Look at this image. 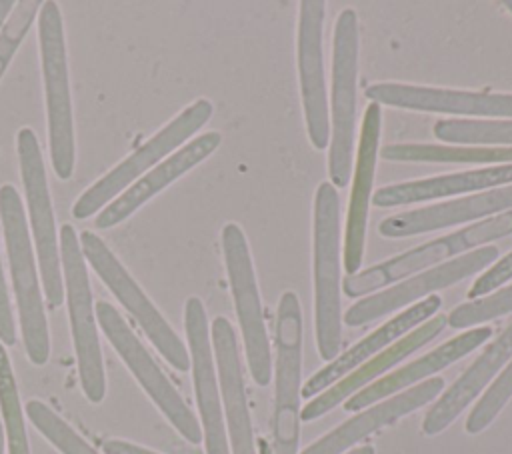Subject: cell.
<instances>
[{"label":"cell","mask_w":512,"mask_h":454,"mask_svg":"<svg viewBox=\"0 0 512 454\" xmlns=\"http://www.w3.org/2000/svg\"><path fill=\"white\" fill-rule=\"evenodd\" d=\"M222 142L218 132H204L182 148L164 158L158 166L140 176L132 186H128L122 194H118L110 204H106L94 218V226L98 230H108L124 220H128L138 208H142L150 198L160 194L166 186L182 178L188 170L206 160Z\"/></svg>","instance_id":"cell-17"},{"label":"cell","mask_w":512,"mask_h":454,"mask_svg":"<svg viewBox=\"0 0 512 454\" xmlns=\"http://www.w3.org/2000/svg\"><path fill=\"white\" fill-rule=\"evenodd\" d=\"M440 308H442V298L436 294L426 296L424 300L408 306L404 312L396 314L394 318L384 322L380 328L370 332L366 338H362L358 344L348 348L342 356H336L332 362H328L324 368L312 374L302 386V396L304 398L318 396L320 392H324L326 388H330L332 384H336L338 380L354 372L358 366L368 362V358H372L376 352L390 346L396 338H400L414 326L430 320Z\"/></svg>","instance_id":"cell-21"},{"label":"cell","mask_w":512,"mask_h":454,"mask_svg":"<svg viewBox=\"0 0 512 454\" xmlns=\"http://www.w3.org/2000/svg\"><path fill=\"white\" fill-rule=\"evenodd\" d=\"M14 6H16L14 0H0V28L6 22V18L10 16V12L14 10Z\"/></svg>","instance_id":"cell-37"},{"label":"cell","mask_w":512,"mask_h":454,"mask_svg":"<svg viewBox=\"0 0 512 454\" xmlns=\"http://www.w3.org/2000/svg\"><path fill=\"white\" fill-rule=\"evenodd\" d=\"M26 414L34 428L60 452V454H98L68 422H64L42 400H30Z\"/></svg>","instance_id":"cell-30"},{"label":"cell","mask_w":512,"mask_h":454,"mask_svg":"<svg viewBox=\"0 0 512 454\" xmlns=\"http://www.w3.org/2000/svg\"><path fill=\"white\" fill-rule=\"evenodd\" d=\"M512 278V252H508L504 258H500L496 264L486 268L476 282L468 290V298H482L490 292H496L504 282Z\"/></svg>","instance_id":"cell-34"},{"label":"cell","mask_w":512,"mask_h":454,"mask_svg":"<svg viewBox=\"0 0 512 454\" xmlns=\"http://www.w3.org/2000/svg\"><path fill=\"white\" fill-rule=\"evenodd\" d=\"M62 282L68 304L72 344L78 364V376L84 396L92 404H100L106 394L104 362L96 330V314L88 280V266L80 250L78 232L72 224H64L58 232Z\"/></svg>","instance_id":"cell-4"},{"label":"cell","mask_w":512,"mask_h":454,"mask_svg":"<svg viewBox=\"0 0 512 454\" xmlns=\"http://www.w3.org/2000/svg\"><path fill=\"white\" fill-rule=\"evenodd\" d=\"M434 136L456 144L512 146V120H438Z\"/></svg>","instance_id":"cell-28"},{"label":"cell","mask_w":512,"mask_h":454,"mask_svg":"<svg viewBox=\"0 0 512 454\" xmlns=\"http://www.w3.org/2000/svg\"><path fill=\"white\" fill-rule=\"evenodd\" d=\"M0 342L4 346H12L16 342V326H14L12 304H10L6 278L2 270V258H0Z\"/></svg>","instance_id":"cell-35"},{"label":"cell","mask_w":512,"mask_h":454,"mask_svg":"<svg viewBox=\"0 0 512 454\" xmlns=\"http://www.w3.org/2000/svg\"><path fill=\"white\" fill-rule=\"evenodd\" d=\"M496 258H498V248L490 244L480 246L478 250H470L458 258H452L450 262H444L422 274L406 278L404 282H398L382 292H376L368 298H360L356 304H352L346 310L344 324L362 326L390 312H396L398 308H404L424 298L430 292L448 288L484 268H490L496 262Z\"/></svg>","instance_id":"cell-13"},{"label":"cell","mask_w":512,"mask_h":454,"mask_svg":"<svg viewBox=\"0 0 512 454\" xmlns=\"http://www.w3.org/2000/svg\"><path fill=\"white\" fill-rule=\"evenodd\" d=\"M504 8H508L510 14H512V0H506V2H504Z\"/></svg>","instance_id":"cell-40"},{"label":"cell","mask_w":512,"mask_h":454,"mask_svg":"<svg viewBox=\"0 0 512 454\" xmlns=\"http://www.w3.org/2000/svg\"><path fill=\"white\" fill-rule=\"evenodd\" d=\"M366 98H370L376 104H388L418 112L512 118V94L466 92L400 82H378L366 88Z\"/></svg>","instance_id":"cell-16"},{"label":"cell","mask_w":512,"mask_h":454,"mask_svg":"<svg viewBox=\"0 0 512 454\" xmlns=\"http://www.w3.org/2000/svg\"><path fill=\"white\" fill-rule=\"evenodd\" d=\"M490 336H492V328L490 326H478V328L466 330V332L450 338L448 342L440 344L438 348H434L432 352L424 354L422 358L410 362L408 366L398 368L396 372H392V374L372 382L370 386L358 390L356 394H352L344 402V410L356 412L360 408L376 404L382 398H388V396H392V394H396L400 390L410 388L414 382L424 380V378L440 372L442 368H446L452 362L460 360L462 356H466L474 348L482 346Z\"/></svg>","instance_id":"cell-25"},{"label":"cell","mask_w":512,"mask_h":454,"mask_svg":"<svg viewBox=\"0 0 512 454\" xmlns=\"http://www.w3.org/2000/svg\"><path fill=\"white\" fill-rule=\"evenodd\" d=\"M444 390L442 378H428L418 386L406 388L396 396H390L384 402L372 404L368 410L346 420L314 444H310L302 454H342L368 434L398 422L402 416L422 408L434 400Z\"/></svg>","instance_id":"cell-22"},{"label":"cell","mask_w":512,"mask_h":454,"mask_svg":"<svg viewBox=\"0 0 512 454\" xmlns=\"http://www.w3.org/2000/svg\"><path fill=\"white\" fill-rule=\"evenodd\" d=\"M222 254L240 322L248 368L258 386L270 384L272 354L248 240L236 222L222 226Z\"/></svg>","instance_id":"cell-11"},{"label":"cell","mask_w":512,"mask_h":454,"mask_svg":"<svg viewBox=\"0 0 512 454\" xmlns=\"http://www.w3.org/2000/svg\"><path fill=\"white\" fill-rule=\"evenodd\" d=\"M0 412L4 420L8 454H30L18 386L12 372L10 358L2 342H0Z\"/></svg>","instance_id":"cell-29"},{"label":"cell","mask_w":512,"mask_h":454,"mask_svg":"<svg viewBox=\"0 0 512 454\" xmlns=\"http://www.w3.org/2000/svg\"><path fill=\"white\" fill-rule=\"evenodd\" d=\"M184 328L188 340L190 368L196 392V404L202 420V438L206 454H230L228 434L224 428L220 392L216 382L214 354L204 304L198 296H190L184 304Z\"/></svg>","instance_id":"cell-15"},{"label":"cell","mask_w":512,"mask_h":454,"mask_svg":"<svg viewBox=\"0 0 512 454\" xmlns=\"http://www.w3.org/2000/svg\"><path fill=\"white\" fill-rule=\"evenodd\" d=\"M0 454H4V432H2V426H0Z\"/></svg>","instance_id":"cell-39"},{"label":"cell","mask_w":512,"mask_h":454,"mask_svg":"<svg viewBox=\"0 0 512 454\" xmlns=\"http://www.w3.org/2000/svg\"><path fill=\"white\" fill-rule=\"evenodd\" d=\"M38 48L50 162L52 170L60 180H70L76 162V142L68 74V50L62 12L58 4L52 0L42 2L38 10Z\"/></svg>","instance_id":"cell-2"},{"label":"cell","mask_w":512,"mask_h":454,"mask_svg":"<svg viewBox=\"0 0 512 454\" xmlns=\"http://www.w3.org/2000/svg\"><path fill=\"white\" fill-rule=\"evenodd\" d=\"M312 272L316 346L322 360L332 362L342 344L340 306V198L330 182H320L312 218Z\"/></svg>","instance_id":"cell-3"},{"label":"cell","mask_w":512,"mask_h":454,"mask_svg":"<svg viewBox=\"0 0 512 454\" xmlns=\"http://www.w3.org/2000/svg\"><path fill=\"white\" fill-rule=\"evenodd\" d=\"M512 358V322L500 332V336L490 342L482 354L462 372V376L436 400L422 420V432L426 436H436L446 430L468 404L482 394L488 382L504 368Z\"/></svg>","instance_id":"cell-24"},{"label":"cell","mask_w":512,"mask_h":454,"mask_svg":"<svg viewBox=\"0 0 512 454\" xmlns=\"http://www.w3.org/2000/svg\"><path fill=\"white\" fill-rule=\"evenodd\" d=\"M380 126H382L380 104L370 102L364 112V120L360 128L354 182H352L346 228H344V270L348 272V276L360 272L362 258H364L366 222H368V206H370L374 174H376Z\"/></svg>","instance_id":"cell-18"},{"label":"cell","mask_w":512,"mask_h":454,"mask_svg":"<svg viewBox=\"0 0 512 454\" xmlns=\"http://www.w3.org/2000/svg\"><path fill=\"white\" fill-rule=\"evenodd\" d=\"M358 16L344 8L334 24L332 46V102H330V146L328 174L334 188L348 184L352 174V150L356 130V86H358Z\"/></svg>","instance_id":"cell-5"},{"label":"cell","mask_w":512,"mask_h":454,"mask_svg":"<svg viewBox=\"0 0 512 454\" xmlns=\"http://www.w3.org/2000/svg\"><path fill=\"white\" fill-rule=\"evenodd\" d=\"M512 184V164L482 168V170H466L458 174L410 180L400 184H388L376 192L374 204L380 208L400 206L410 202H424L444 196H454L472 190H484L492 186Z\"/></svg>","instance_id":"cell-26"},{"label":"cell","mask_w":512,"mask_h":454,"mask_svg":"<svg viewBox=\"0 0 512 454\" xmlns=\"http://www.w3.org/2000/svg\"><path fill=\"white\" fill-rule=\"evenodd\" d=\"M0 222L26 356L32 364L42 366L50 356V332L26 212L18 190L12 184L0 186Z\"/></svg>","instance_id":"cell-1"},{"label":"cell","mask_w":512,"mask_h":454,"mask_svg":"<svg viewBox=\"0 0 512 454\" xmlns=\"http://www.w3.org/2000/svg\"><path fill=\"white\" fill-rule=\"evenodd\" d=\"M508 234H512V210L500 212L492 218L480 220L472 226L430 240L404 254H398L352 276H346L342 282L344 294L348 298H362L392 282H400L414 272L444 264L448 258H458V254H466L476 246L488 244L490 240H498Z\"/></svg>","instance_id":"cell-8"},{"label":"cell","mask_w":512,"mask_h":454,"mask_svg":"<svg viewBox=\"0 0 512 454\" xmlns=\"http://www.w3.org/2000/svg\"><path fill=\"white\" fill-rule=\"evenodd\" d=\"M214 106L206 98L194 100L180 114H176L164 128H160L152 138L128 154L120 164L98 178L86 192L78 196L72 206V216L78 220L94 216L106 204H110L118 194L132 186L140 176L158 166L176 148H180L188 138H192L212 116Z\"/></svg>","instance_id":"cell-6"},{"label":"cell","mask_w":512,"mask_h":454,"mask_svg":"<svg viewBox=\"0 0 512 454\" xmlns=\"http://www.w3.org/2000/svg\"><path fill=\"white\" fill-rule=\"evenodd\" d=\"M210 336L232 454H256L234 328L224 316H216L210 326Z\"/></svg>","instance_id":"cell-19"},{"label":"cell","mask_w":512,"mask_h":454,"mask_svg":"<svg viewBox=\"0 0 512 454\" xmlns=\"http://www.w3.org/2000/svg\"><path fill=\"white\" fill-rule=\"evenodd\" d=\"M512 210V184L492 188L474 196L456 198L442 204H432L416 210H406L396 216H388L380 222L378 230L386 238H406L412 234L432 232L460 222L484 218Z\"/></svg>","instance_id":"cell-20"},{"label":"cell","mask_w":512,"mask_h":454,"mask_svg":"<svg viewBox=\"0 0 512 454\" xmlns=\"http://www.w3.org/2000/svg\"><path fill=\"white\" fill-rule=\"evenodd\" d=\"M384 160L396 162H476L508 164L512 146H436V144H388L380 150Z\"/></svg>","instance_id":"cell-27"},{"label":"cell","mask_w":512,"mask_h":454,"mask_svg":"<svg viewBox=\"0 0 512 454\" xmlns=\"http://www.w3.org/2000/svg\"><path fill=\"white\" fill-rule=\"evenodd\" d=\"M346 454H376V450H374L370 444H366V446L352 448V450H350V452H346Z\"/></svg>","instance_id":"cell-38"},{"label":"cell","mask_w":512,"mask_h":454,"mask_svg":"<svg viewBox=\"0 0 512 454\" xmlns=\"http://www.w3.org/2000/svg\"><path fill=\"white\" fill-rule=\"evenodd\" d=\"M78 240L84 260L104 282V286L116 296V300L132 314V318L144 330L154 348L166 358L170 366H174L180 372H186L190 368V354L184 342L170 328L166 318L152 304V300L132 278L126 266L118 260V256L106 246V242L98 234L90 230L80 232Z\"/></svg>","instance_id":"cell-9"},{"label":"cell","mask_w":512,"mask_h":454,"mask_svg":"<svg viewBox=\"0 0 512 454\" xmlns=\"http://www.w3.org/2000/svg\"><path fill=\"white\" fill-rule=\"evenodd\" d=\"M42 2L38 0H20L16 2L14 10L6 18L0 28V78L4 76L8 64L12 62L14 54L18 52L20 44L24 42L34 18L38 16Z\"/></svg>","instance_id":"cell-33"},{"label":"cell","mask_w":512,"mask_h":454,"mask_svg":"<svg viewBox=\"0 0 512 454\" xmlns=\"http://www.w3.org/2000/svg\"><path fill=\"white\" fill-rule=\"evenodd\" d=\"M512 398V360L506 364L502 374L490 384V388L482 394L478 404L472 408V412L466 418V432L478 434L484 428H488L494 418L500 414V410L508 404Z\"/></svg>","instance_id":"cell-32"},{"label":"cell","mask_w":512,"mask_h":454,"mask_svg":"<svg viewBox=\"0 0 512 454\" xmlns=\"http://www.w3.org/2000/svg\"><path fill=\"white\" fill-rule=\"evenodd\" d=\"M16 154L28 208V228L32 230V244L38 262L40 282L50 308H58L64 300V282L60 266V244L54 222L52 196L46 178V166L40 152L38 136L24 126L16 134Z\"/></svg>","instance_id":"cell-7"},{"label":"cell","mask_w":512,"mask_h":454,"mask_svg":"<svg viewBox=\"0 0 512 454\" xmlns=\"http://www.w3.org/2000/svg\"><path fill=\"white\" fill-rule=\"evenodd\" d=\"M512 312V286H504L502 290H496L488 296L464 302L456 306L446 318L452 328H470L488 320H494L498 316H504Z\"/></svg>","instance_id":"cell-31"},{"label":"cell","mask_w":512,"mask_h":454,"mask_svg":"<svg viewBox=\"0 0 512 454\" xmlns=\"http://www.w3.org/2000/svg\"><path fill=\"white\" fill-rule=\"evenodd\" d=\"M94 314L104 336L118 352L126 368L134 374L144 392L150 396V400L156 404V408L180 432V436H184L192 444H198L202 440V428L196 416L186 406L178 390L164 376V372L158 368V364L142 346L126 320L120 316V312L110 302L100 300L94 306Z\"/></svg>","instance_id":"cell-12"},{"label":"cell","mask_w":512,"mask_h":454,"mask_svg":"<svg viewBox=\"0 0 512 454\" xmlns=\"http://www.w3.org/2000/svg\"><path fill=\"white\" fill-rule=\"evenodd\" d=\"M298 16V38H296V60L300 94L304 108L306 132L314 148L324 150L330 144V120H328V98H326V76L322 56V30H324V8L322 0H302Z\"/></svg>","instance_id":"cell-14"},{"label":"cell","mask_w":512,"mask_h":454,"mask_svg":"<svg viewBox=\"0 0 512 454\" xmlns=\"http://www.w3.org/2000/svg\"><path fill=\"white\" fill-rule=\"evenodd\" d=\"M102 452L104 454H158L154 450H148L144 446H138L126 440H106L102 444Z\"/></svg>","instance_id":"cell-36"},{"label":"cell","mask_w":512,"mask_h":454,"mask_svg":"<svg viewBox=\"0 0 512 454\" xmlns=\"http://www.w3.org/2000/svg\"><path fill=\"white\" fill-rule=\"evenodd\" d=\"M448 324V318L444 314H436L430 320L422 322L418 328H414L412 332H408L402 340L392 342L390 346H386V350H382L378 356H374L372 360L364 362L362 366H358L354 372H350L348 376H344L342 380H338L336 384H332L330 388H326L324 392H320L318 396H314L302 410H300V420L310 422L320 418L322 414L330 412L332 408H336L338 404L344 402V398L356 394L358 390H362L368 382L376 380L380 374H384L386 370H390L392 366H396L400 360H404L408 354L416 352L420 346L428 344L430 340H434Z\"/></svg>","instance_id":"cell-23"},{"label":"cell","mask_w":512,"mask_h":454,"mask_svg":"<svg viewBox=\"0 0 512 454\" xmlns=\"http://www.w3.org/2000/svg\"><path fill=\"white\" fill-rule=\"evenodd\" d=\"M276 388L272 412V452L296 454L300 444L302 396V308L296 292L286 290L276 314Z\"/></svg>","instance_id":"cell-10"}]
</instances>
